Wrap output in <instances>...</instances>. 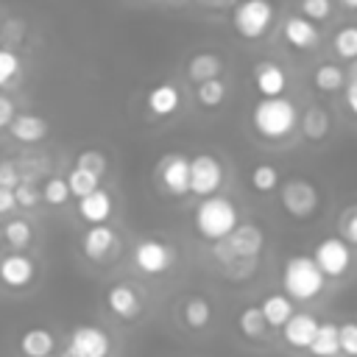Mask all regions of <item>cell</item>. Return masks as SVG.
Returning a JSON list of instances; mask_svg holds the SVG:
<instances>
[{
  "mask_svg": "<svg viewBox=\"0 0 357 357\" xmlns=\"http://www.w3.org/2000/svg\"><path fill=\"white\" fill-rule=\"evenodd\" d=\"M262 245H265V231L257 223H237L223 240L215 243L212 254L223 268L229 271L243 268V273H248L259 259Z\"/></svg>",
  "mask_w": 357,
  "mask_h": 357,
  "instance_id": "cell-1",
  "label": "cell"
},
{
  "mask_svg": "<svg viewBox=\"0 0 357 357\" xmlns=\"http://www.w3.org/2000/svg\"><path fill=\"white\" fill-rule=\"evenodd\" d=\"M251 123L262 139H284L298 126V109L290 98H259L251 109Z\"/></svg>",
  "mask_w": 357,
  "mask_h": 357,
  "instance_id": "cell-2",
  "label": "cell"
},
{
  "mask_svg": "<svg viewBox=\"0 0 357 357\" xmlns=\"http://www.w3.org/2000/svg\"><path fill=\"white\" fill-rule=\"evenodd\" d=\"M237 223H240V215H237L234 201H229L226 195H218V192H215V195H206V198L198 204L195 215H192L195 231H198L204 240H209V243L223 240Z\"/></svg>",
  "mask_w": 357,
  "mask_h": 357,
  "instance_id": "cell-3",
  "label": "cell"
},
{
  "mask_svg": "<svg viewBox=\"0 0 357 357\" xmlns=\"http://www.w3.org/2000/svg\"><path fill=\"white\" fill-rule=\"evenodd\" d=\"M324 282H326V276L321 273V268L315 265L312 257L293 254L284 259L282 287H284V296H290L293 301H312L315 296H321Z\"/></svg>",
  "mask_w": 357,
  "mask_h": 357,
  "instance_id": "cell-4",
  "label": "cell"
},
{
  "mask_svg": "<svg viewBox=\"0 0 357 357\" xmlns=\"http://www.w3.org/2000/svg\"><path fill=\"white\" fill-rule=\"evenodd\" d=\"M279 204H282V209L290 215V218H296V220H307V218H312V212L318 209V187L310 181V178H301V176H296V178H284V181H279Z\"/></svg>",
  "mask_w": 357,
  "mask_h": 357,
  "instance_id": "cell-5",
  "label": "cell"
},
{
  "mask_svg": "<svg viewBox=\"0 0 357 357\" xmlns=\"http://www.w3.org/2000/svg\"><path fill=\"white\" fill-rule=\"evenodd\" d=\"M231 25L248 42L262 39L273 25V3L271 0H240L231 14Z\"/></svg>",
  "mask_w": 357,
  "mask_h": 357,
  "instance_id": "cell-6",
  "label": "cell"
},
{
  "mask_svg": "<svg viewBox=\"0 0 357 357\" xmlns=\"http://www.w3.org/2000/svg\"><path fill=\"white\" fill-rule=\"evenodd\" d=\"M112 351V337L92 324H81L70 332L64 357H109Z\"/></svg>",
  "mask_w": 357,
  "mask_h": 357,
  "instance_id": "cell-7",
  "label": "cell"
},
{
  "mask_svg": "<svg viewBox=\"0 0 357 357\" xmlns=\"http://www.w3.org/2000/svg\"><path fill=\"white\" fill-rule=\"evenodd\" d=\"M312 259H315V265L321 268V273L326 279H337L351 265V248L343 237H324V240L315 243Z\"/></svg>",
  "mask_w": 357,
  "mask_h": 357,
  "instance_id": "cell-8",
  "label": "cell"
},
{
  "mask_svg": "<svg viewBox=\"0 0 357 357\" xmlns=\"http://www.w3.org/2000/svg\"><path fill=\"white\" fill-rule=\"evenodd\" d=\"M223 184V165L212 153H195L190 159V192L206 198L215 195Z\"/></svg>",
  "mask_w": 357,
  "mask_h": 357,
  "instance_id": "cell-9",
  "label": "cell"
},
{
  "mask_svg": "<svg viewBox=\"0 0 357 357\" xmlns=\"http://www.w3.org/2000/svg\"><path fill=\"white\" fill-rule=\"evenodd\" d=\"M173 259H176L173 248H170L167 243H162V240L145 237V240H139V243L134 245V265H137L142 273H148V276L165 273V271L173 265Z\"/></svg>",
  "mask_w": 357,
  "mask_h": 357,
  "instance_id": "cell-10",
  "label": "cell"
},
{
  "mask_svg": "<svg viewBox=\"0 0 357 357\" xmlns=\"http://www.w3.org/2000/svg\"><path fill=\"white\" fill-rule=\"evenodd\" d=\"M114 248H117V231L106 223H92L81 237V251L92 262L109 259L114 254Z\"/></svg>",
  "mask_w": 357,
  "mask_h": 357,
  "instance_id": "cell-11",
  "label": "cell"
},
{
  "mask_svg": "<svg viewBox=\"0 0 357 357\" xmlns=\"http://www.w3.org/2000/svg\"><path fill=\"white\" fill-rule=\"evenodd\" d=\"M159 181L170 195L190 192V159L181 153H167L159 165Z\"/></svg>",
  "mask_w": 357,
  "mask_h": 357,
  "instance_id": "cell-12",
  "label": "cell"
},
{
  "mask_svg": "<svg viewBox=\"0 0 357 357\" xmlns=\"http://www.w3.org/2000/svg\"><path fill=\"white\" fill-rule=\"evenodd\" d=\"M33 276H36V265H33L31 257L14 251V254H6V257L0 259V282H3L6 287L22 290V287H28V284L33 282Z\"/></svg>",
  "mask_w": 357,
  "mask_h": 357,
  "instance_id": "cell-13",
  "label": "cell"
},
{
  "mask_svg": "<svg viewBox=\"0 0 357 357\" xmlns=\"http://www.w3.org/2000/svg\"><path fill=\"white\" fill-rule=\"evenodd\" d=\"M106 307H109L112 315H117L123 321H134L142 312V298L131 284L117 282L106 290Z\"/></svg>",
  "mask_w": 357,
  "mask_h": 357,
  "instance_id": "cell-14",
  "label": "cell"
},
{
  "mask_svg": "<svg viewBox=\"0 0 357 357\" xmlns=\"http://www.w3.org/2000/svg\"><path fill=\"white\" fill-rule=\"evenodd\" d=\"M282 33H284L287 45L296 47V50H312V47L321 42L318 25H315L312 20H307V17H301V14H290V17L284 20Z\"/></svg>",
  "mask_w": 357,
  "mask_h": 357,
  "instance_id": "cell-15",
  "label": "cell"
},
{
  "mask_svg": "<svg viewBox=\"0 0 357 357\" xmlns=\"http://www.w3.org/2000/svg\"><path fill=\"white\" fill-rule=\"evenodd\" d=\"M254 86L262 98H276V95H284L287 89V73L276 64V61H257L254 64Z\"/></svg>",
  "mask_w": 357,
  "mask_h": 357,
  "instance_id": "cell-16",
  "label": "cell"
},
{
  "mask_svg": "<svg viewBox=\"0 0 357 357\" xmlns=\"http://www.w3.org/2000/svg\"><path fill=\"white\" fill-rule=\"evenodd\" d=\"M145 103H148V109H151L156 117H170V114H176L178 106H181V92H178L176 84L162 81V84H156V86L148 89Z\"/></svg>",
  "mask_w": 357,
  "mask_h": 357,
  "instance_id": "cell-17",
  "label": "cell"
},
{
  "mask_svg": "<svg viewBox=\"0 0 357 357\" xmlns=\"http://www.w3.org/2000/svg\"><path fill=\"white\" fill-rule=\"evenodd\" d=\"M315 329H318V318L310 315V312H293L284 326H282V335L284 340L293 346V349H307L310 340L315 337Z\"/></svg>",
  "mask_w": 357,
  "mask_h": 357,
  "instance_id": "cell-18",
  "label": "cell"
},
{
  "mask_svg": "<svg viewBox=\"0 0 357 357\" xmlns=\"http://www.w3.org/2000/svg\"><path fill=\"white\" fill-rule=\"evenodd\" d=\"M8 131L17 142L22 145H33V142H42L47 137V120L39 117V114H14L11 123H8Z\"/></svg>",
  "mask_w": 357,
  "mask_h": 357,
  "instance_id": "cell-19",
  "label": "cell"
},
{
  "mask_svg": "<svg viewBox=\"0 0 357 357\" xmlns=\"http://www.w3.org/2000/svg\"><path fill=\"white\" fill-rule=\"evenodd\" d=\"M112 212H114V201L103 187H98L89 195L78 198V215L86 223H106L112 218Z\"/></svg>",
  "mask_w": 357,
  "mask_h": 357,
  "instance_id": "cell-20",
  "label": "cell"
},
{
  "mask_svg": "<svg viewBox=\"0 0 357 357\" xmlns=\"http://www.w3.org/2000/svg\"><path fill=\"white\" fill-rule=\"evenodd\" d=\"M17 346H20V354L22 357H47L56 349V337L45 326H31V329H25L20 335Z\"/></svg>",
  "mask_w": 357,
  "mask_h": 357,
  "instance_id": "cell-21",
  "label": "cell"
},
{
  "mask_svg": "<svg viewBox=\"0 0 357 357\" xmlns=\"http://www.w3.org/2000/svg\"><path fill=\"white\" fill-rule=\"evenodd\" d=\"M259 310H262V318H265L268 329H282L284 321L296 312V310H293V298L284 296V293H268V296L262 298Z\"/></svg>",
  "mask_w": 357,
  "mask_h": 357,
  "instance_id": "cell-22",
  "label": "cell"
},
{
  "mask_svg": "<svg viewBox=\"0 0 357 357\" xmlns=\"http://www.w3.org/2000/svg\"><path fill=\"white\" fill-rule=\"evenodd\" d=\"M223 73V59L218 53H195L190 61H187V78L201 84V81H209V78H220Z\"/></svg>",
  "mask_w": 357,
  "mask_h": 357,
  "instance_id": "cell-23",
  "label": "cell"
},
{
  "mask_svg": "<svg viewBox=\"0 0 357 357\" xmlns=\"http://www.w3.org/2000/svg\"><path fill=\"white\" fill-rule=\"evenodd\" d=\"M310 354L312 357H337L340 354V340H337V324H318L315 337L310 340Z\"/></svg>",
  "mask_w": 357,
  "mask_h": 357,
  "instance_id": "cell-24",
  "label": "cell"
},
{
  "mask_svg": "<svg viewBox=\"0 0 357 357\" xmlns=\"http://www.w3.org/2000/svg\"><path fill=\"white\" fill-rule=\"evenodd\" d=\"M181 318L190 329H204L212 318V307L204 296H187L184 304H181Z\"/></svg>",
  "mask_w": 357,
  "mask_h": 357,
  "instance_id": "cell-25",
  "label": "cell"
},
{
  "mask_svg": "<svg viewBox=\"0 0 357 357\" xmlns=\"http://www.w3.org/2000/svg\"><path fill=\"white\" fill-rule=\"evenodd\" d=\"M237 329H240V335L248 337V340H259V337H265L268 324H265V318H262V310H259L257 304L243 307L240 315H237Z\"/></svg>",
  "mask_w": 357,
  "mask_h": 357,
  "instance_id": "cell-26",
  "label": "cell"
},
{
  "mask_svg": "<svg viewBox=\"0 0 357 357\" xmlns=\"http://www.w3.org/2000/svg\"><path fill=\"white\" fill-rule=\"evenodd\" d=\"M301 134L312 142L324 139L329 134V114L321 109V106H310L304 114H301Z\"/></svg>",
  "mask_w": 357,
  "mask_h": 357,
  "instance_id": "cell-27",
  "label": "cell"
},
{
  "mask_svg": "<svg viewBox=\"0 0 357 357\" xmlns=\"http://www.w3.org/2000/svg\"><path fill=\"white\" fill-rule=\"evenodd\" d=\"M312 84H315V89H321V92H337V89H343V84H346V73H343L337 64H321V67H315V73H312Z\"/></svg>",
  "mask_w": 357,
  "mask_h": 357,
  "instance_id": "cell-28",
  "label": "cell"
},
{
  "mask_svg": "<svg viewBox=\"0 0 357 357\" xmlns=\"http://www.w3.org/2000/svg\"><path fill=\"white\" fill-rule=\"evenodd\" d=\"M248 181H251V187H254L257 192H273V190L279 187V170H276V165H271V162H259V165L251 167Z\"/></svg>",
  "mask_w": 357,
  "mask_h": 357,
  "instance_id": "cell-29",
  "label": "cell"
},
{
  "mask_svg": "<svg viewBox=\"0 0 357 357\" xmlns=\"http://www.w3.org/2000/svg\"><path fill=\"white\" fill-rule=\"evenodd\" d=\"M64 178H67L70 195H75V198H84V195H89L92 190L100 187V178H98V176H92V173H86V170H81V167H75V165H73V170H70Z\"/></svg>",
  "mask_w": 357,
  "mask_h": 357,
  "instance_id": "cell-30",
  "label": "cell"
},
{
  "mask_svg": "<svg viewBox=\"0 0 357 357\" xmlns=\"http://www.w3.org/2000/svg\"><path fill=\"white\" fill-rule=\"evenodd\" d=\"M3 237H6V243H8L11 248L22 251V248L33 240V229H31V223H28V220L14 218V220H8V223L3 226Z\"/></svg>",
  "mask_w": 357,
  "mask_h": 357,
  "instance_id": "cell-31",
  "label": "cell"
},
{
  "mask_svg": "<svg viewBox=\"0 0 357 357\" xmlns=\"http://www.w3.org/2000/svg\"><path fill=\"white\" fill-rule=\"evenodd\" d=\"M332 47L340 59L354 61L357 59V25H343L337 28V33L332 36Z\"/></svg>",
  "mask_w": 357,
  "mask_h": 357,
  "instance_id": "cell-32",
  "label": "cell"
},
{
  "mask_svg": "<svg viewBox=\"0 0 357 357\" xmlns=\"http://www.w3.org/2000/svg\"><path fill=\"white\" fill-rule=\"evenodd\" d=\"M195 98H198V103H201L204 109H215V106H220L223 98H226V84H223L220 78L201 81L198 89H195Z\"/></svg>",
  "mask_w": 357,
  "mask_h": 357,
  "instance_id": "cell-33",
  "label": "cell"
},
{
  "mask_svg": "<svg viewBox=\"0 0 357 357\" xmlns=\"http://www.w3.org/2000/svg\"><path fill=\"white\" fill-rule=\"evenodd\" d=\"M39 195H42V201H45V204H50V206H64V204L70 201V187H67V178H61V176L47 178Z\"/></svg>",
  "mask_w": 357,
  "mask_h": 357,
  "instance_id": "cell-34",
  "label": "cell"
},
{
  "mask_svg": "<svg viewBox=\"0 0 357 357\" xmlns=\"http://www.w3.org/2000/svg\"><path fill=\"white\" fill-rule=\"evenodd\" d=\"M75 167H81V170H86V173H92V176L100 178V176L106 173L109 162H106V153H103V151L86 148V151H81V153L75 156Z\"/></svg>",
  "mask_w": 357,
  "mask_h": 357,
  "instance_id": "cell-35",
  "label": "cell"
},
{
  "mask_svg": "<svg viewBox=\"0 0 357 357\" xmlns=\"http://www.w3.org/2000/svg\"><path fill=\"white\" fill-rule=\"evenodd\" d=\"M337 237H343L349 245H357V204L337 215Z\"/></svg>",
  "mask_w": 357,
  "mask_h": 357,
  "instance_id": "cell-36",
  "label": "cell"
},
{
  "mask_svg": "<svg viewBox=\"0 0 357 357\" xmlns=\"http://www.w3.org/2000/svg\"><path fill=\"white\" fill-rule=\"evenodd\" d=\"M20 75V56L8 47H0V86L11 84Z\"/></svg>",
  "mask_w": 357,
  "mask_h": 357,
  "instance_id": "cell-37",
  "label": "cell"
},
{
  "mask_svg": "<svg viewBox=\"0 0 357 357\" xmlns=\"http://www.w3.org/2000/svg\"><path fill=\"white\" fill-rule=\"evenodd\" d=\"M298 11H301V17L321 22L332 14V0H298Z\"/></svg>",
  "mask_w": 357,
  "mask_h": 357,
  "instance_id": "cell-38",
  "label": "cell"
},
{
  "mask_svg": "<svg viewBox=\"0 0 357 357\" xmlns=\"http://www.w3.org/2000/svg\"><path fill=\"white\" fill-rule=\"evenodd\" d=\"M337 340H340V354L357 357V324L354 321H346L337 326Z\"/></svg>",
  "mask_w": 357,
  "mask_h": 357,
  "instance_id": "cell-39",
  "label": "cell"
},
{
  "mask_svg": "<svg viewBox=\"0 0 357 357\" xmlns=\"http://www.w3.org/2000/svg\"><path fill=\"white\" fill-rule=\"evenodd\" d=\"M39 190L31 184V181H20L17 187H14V201H17V206H22V209H33L36 204H39Z\"/></svg>",
  "mask_w": 357,
  "mask_h": 357,
  "instance_id": "cell-40",
  "label": "cell"
},
{
  "mask_svg": "<svg viewBox=\"0 0 357 357\" xmlns=\"http://www.w3.org/2000/svg\"><path fill=\"white\" fill-rule=\"evenodd\" d=\"M22 181V173H20V167H17V162H11V159H0V187H17Z\"/></svg>",
  "mask_w": 357,
  "mask_h": 357,
  "instance_id": "cell-41",
  "label": "cell"
},
{
  "mask_svg": "<svg viewBox=\"0 0 357 357\" xmlns=\"http://www.w3.org/2000/svg\"><path fill=\"white\" fill-rule=\"evenodd\" d=\"M346 106L357 114V73H351L346 81Z\"/></svg>",
  "mask_w": 357,
  "mask_h": 357,
  "instance_id": "cell-42",
  "label": "cell"
},
{
  "mask_svg": "<svg viewBox=\"0 0 357 357\" xmlns=\"http://www.w3.org/2000/svg\"><path fill=\"white\" fill-rule=\"evenodd\" d=\"M14 114H17L14 112V103L6 95H0V128H8V123H11Z\"/></svg>",
  "mask_w": 357,
  "mask_h": 357,
  "instance_id": "cell-43",
  "label": "cell"
},
{
  "mask_svg": "<svg viewBox=\"0 0 357 357\" xmlns=\"http://www.w3.org/2000/svg\"><path fill=\"white\" fill-rule=\"evenodd\" d=\"M14 206H17V201H14V190H11V187H0V215L11 212Z\"/></svg>",
  "mask_w": 357,
  "mask_h": 357,
  "instance_id": "cell-44",
  "label": "cell"
},
{
  "mask_svg": "<svg viewBox=\"0 0 357 357\" xmlns=\"http://www.w3.org/2000/svg\"><path fill=\"white\" fill-rule=\"evenodd\" d=\"M340 6L349 8V11H357V0H340Z\"/></svg>",
  "mask_w": 357,
  "mask_h": 357,
  "instance_id": "cell-45",
  "label": "cell"
},
{
  "mask_svg": "<svg viewBox=\"0 0 357 357\" xmlns=\"http://www.w3.org/2000/svg\"><path fill=\"white\" fill-rule=\"evenodd\" d=\"M201 3H220V0H201Z\"/></svg>",
  "mask_w": 357,
  "mask_h": 357,
  "instance_id": "cell-46",
  "label": "cell"
},
{
  "mask_svg": "<svg viewBox=\"0 0 357 357\" xmlns=\"http://www.w3.org/2000/svg\"><path fill=\"white\" fill-rule=\"evenodd\" d=\"M47 357H53V354H47Z\"/></svg>",
  "mask_w": 357,
  "mask_h": 357,
  "instance_id": "cell-47",
  "label": "cell"
}]
</instances>
